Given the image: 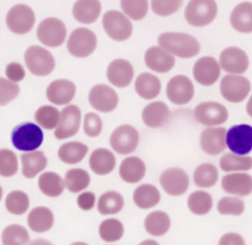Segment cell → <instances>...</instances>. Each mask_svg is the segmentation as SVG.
Instances as JSON below:
<instances>
[{
	"instance_id": "cell-29",
	"label": "cell",
	"mask_w": 252,
	"mask_h": 245,
	"mask_svg": "<svg viewBox=\"0 0 252 245\" xmlns=\"http://www.w3.org/2000/svg\"><path fill=\"white\" fill-rule=\"evenodd\" d=\"M22 174L31 179L35 177L47 165V158L41 151H32L24 153L21 155Z\"/></svg>"
},
{
	"instance_id": "cell-19",
	"label": "cell",
	"mask_w": 252,
	"mask_h": 245,
	"mask_svg": "<svg viewBox=\"0 0 252 245\" xmlns=\"http://www.w3.org/2000/svg\"><path fill=\"white\" fill-rule=\"evenodd\" d=\"M108 82L117 88H126L134 77L132 64L126 59H115L111 61L106 70Z\"/></svg>"
},
{
	"instance_id": "cell-20",
	"label": "cell",
	"mask_w": 252,
	"mask_h": 245,
	"mask_svg": "<svg viewBox=\"0 0 252 245\" xmlns=\"http://www.w3.org/2000/svg\"><path fill=\"white\" fill-rule=\"evenodd\" d=\"M226 131L222 127H209L200 136V146L209 155H217L225 149Z\"/></svg>"
},
{
	"instance_id": "cell-13",
	"label": "cell",
	"mask_w": 252,
	"mask_h": 245,
	"mask_svg": "<svg viewBox=\"0 0 252 245\" xmlns=\"http://www.w3.org/2000/svg\"><path fill=\"white\" fill-rule=\"evenodd\" d=\"M81 110L77 105L70 104L62 109L54 136L58 140L71 138L77 134L81 125Z\"/></svg>"
},
{
	"instance_id": "cell-44",
	"label": "cell",
	"mask_w": 252,
	"mask_h": 245,
	"mask_svg": "<svg viewBox=\"0 0 252 245\" xmlns=\"http://www.w3.org/2000/svg\"><path fill=\"white\" fill-rule=\"evenodd\" d=\"M60 118V112L57 108L51 105H42L34 113V119L38 126L52 130L57 127Z\"/></svg>"
},
{
	"instance_id": "cell-2",
	"label": "cell",
	"mask_w": 252,
	"mask_h": 245,
	"mask_svg": "<svg viewBox=\"0 0 252 245\" xmlns=\"http://www.w3.org/2000/svg\"><path fill=\"white\" fill-rule=\"evenodd\" d=\"M13 146L22 152L35 151L43 142V132L40 127L32 122L17 125L11 134Z\"/></svg>"
},
{
	"instance_id": "cell-32",
	"label": "cell",
	"mask_w": 252,
	"mask_h": 245,
	"mask_svg": "<svg viewBox=\"0 0 252 245\" xmlns=\"http://www.w3.org/2000/svg\"><path fill=\"white\" fill-rule=\"evenodd\" d=\"M144 227L147 233L152 236H163L170 228V217L162 211L152 212L146 216Z\"/></svg>"
},
{
	"instance_id": "cell-53",
	"label": "cell",
	"mask_w": 252,
	"mask_h": 245,
	"mask_svg": "<svg viewBox=\"0 0 252 245\" xmlns=\"http://www.w3.org/2000/svg\"><path fill=\"white\" fill-rule=\"evenodd\" d=\"M218 245H245V240L236 232H227L220 238Z\"/></svg>"
},
{
	"instance_id": "cell-26",
	"label": "cell",
	"mask_w": 252,
	"mask_h": 245,
	"mask_svg": "<svg viewBox=\"0 0 252 245\" xmlns=\"http://www.w3.org/2000/svg\"><path fill=\"white\" fill-rule=\"evenodd\" d=\"M91 169L97 175L109 174L115 167L116 158L107 149L98 148L94 150L89 158Z\"/></svg>"
},
{
	"instance_id": "cell-39",
	"label": "cell",
	"mask_w": 252,
	"mask_h": 245,
	"mask_svg": "<svg viewBox=\"0 0 252 245\" xmlns=\"http://www.w3.org/2000/svg\"><path fill=\"white\" fill-rule=\"evenodd\" d=\"M220 167L225 172L247 171L252 168V157L226 153L220 159Z\"/></svg>"
},
{
	"instance_id": "cell-52",
	"label": "cell",
	"mask_w": 252,
	"mask_h": 245,
	"mask_svg": "<svg viewBox=\"0 0 252 245\" xmlns=\"http://www.w3.org/2000/svg\"><path fill=\"white\" fill-rule=\"evenodd\" d=\"M77 205L83 211H91L95 205V195L90 191L81 193L77 197Z\"/></svg>"
},
{
	"instance_id": "cell-22",
	"label": "cell",
	"mask_w": 252,
	"mask_h": 245,
	"mask_svg": "<svg viewBox=\"0 0 252 245\" xmlns=\"http://www.w3.org/2000/svg\"><path fill=\"white\" fill-rule=\"evenodd\" d=\"M76 86L66 79H58L49 84L46 89L47 99L56 105L69 103L75 96Z\"/></svg>"
},
{
	"instance_id": "cell-24",
	"label": "cell",
	"mask_w": 252,
	"mask_h": 245,
	"mask_svg": "<svg viewBox=\"0 0 252 245\" xmlns=\"http://www.w3.org/2000/svg\"><path fill=\"white\" fill-rule=\"evenodd\" d=\"M170 116L168 106L162 101H154L146 105L142 111V120L150 128H160L166 124Z\"/></svg>"
},
{
	"instance_id": "cell-4",
	"label": "cell",
	"mask_w": 252,
	"mask_h": 245,
	"mask_svg": "<svg viewBox=\"0 0 252 245\" xmlns=\"http://www.w3.org/2000/svg\"><path fill=\"white\" fill-rule=\"evenodd\" d=\"M24 58L27 68L34 76H47L55 68L53 55L47 49L39 45H32L28 47Z\"/></svg>"
},
{
	"instance_id": "cell-43",
	"label": "cell",
	"mask_w": 252,
	"mask_h": 245,
	"mask_svg": "<svg viewBox=\"0 0 252 245\" xmlns=\"http://www.w3.org/2000/svg\"><path fill=\"white\" fill-rule=\"evenodd\" d=\"M5 207L6 210L16 215L24 214L30 207V199L29 196L20 190L11 191L5 199Z\"/></svg>"
},
{
	"instance_id": "cell-35",
	"label": "cell",
	"mask_w": 252,
	"mask_h": 245,
	"mask_svg": "<svg viewBox=\"0 0 252 245\" xmlns=\"http://www.w3.org/2000/svg\"><path fill=\"white\" fill-rule=\"evenodd\" d=\"M88 151V146L81 142H68L60 146L58 157L66 164H76L84 159Z\"/></svg>"
},
{
	"instance_id": "cell-23",
	"label": "cell",
	"mask_w": 252,
	"mask_h": 245,
	"mask_svg": "<svg viewBox=\"0 0 252 245\" xmlns=\"http://www.w3.org/2000/svg\"><path fill=\"white\" fill-rule=\"evenodd\" d=\"M221 188L224 192L238 197L252 193V176L248 173H229L221 178Z\"/></svg>"
},
{
	"instance_id": "cell-11",
	"label": "cell",
	"mask_w": 252,
	"mask_h": 245,
	"mask_svg": "<svg viewBox=\"0 0 252 245\" xmlns=\"http://www.w3.org/2000/svg\"><path fill=\"white\" fill-rule=\"evenodd\" d=\"M109 143L114 152L119 154L133 153L139 144V133L137 129L129 124H123L113 130Z\"/></svg>"
},
{
	"instance_id": "cell-7",
	"label": "cell",
	"mask_w": 252,
	"mask_h": 245,
	"mask_svg": "<svg viewBox=\"0 0 252 245\" xmlns=\"http://www.w3.org/2000/svg\"><path fill=\"white\" fill-rule=\"evenodd\" d=\"M66 26L58 18H46L42 20L36 30L37 39L48 47L60 46L66 38Z\"/></svg>"
},
{
	"instance_id": "cell-8",
	"label": "cell",
	"mask_w": 252,
	"mask_h": 245,
	"mask_svg": "<svg viewBox=\"0 0 252 245\" xmlns=\"http://www.w3.org/2000/svg\"><path fill=\"white\" fill-rule=\"evenodd\" d=\"M35 22L32 9L25 4L13 6L6 15L8 29L16 34H25L31 31Z\"/></svg>"
},
{
	"instance_id": "cell-27",
	"label": "cell",
	"mask_w": 252,
	"mask_h": 245,
	"mask_svg": "<svg viewBox=\"0 0 252 245\" xmlns=\"http://www.w3.org/2000/svg\"><path fill=\"white\" fill-rule=\"evenodd\" d=\"M146 174V165L144 161L137 156H129L123 159L119 166L120 178L130 184L141 181Z\"/></svg>"
},
{
	"instance_id": "cell-58",
	"label": "cell",
	"mask_w": 252,
	"mask_h": 245,
	"mask_svg": "<svg viewBox=\"0 0 252 245\" xmlns=\"http://www.w3.org/2000/svg\"><path fill=\"white\" fill-rule=\"evenodd\" d=\"M2 196H3V190H2V187L0 186V201L2 199Z\"/></svg>"
},
{
	"instance_id": "cell-1",
	"label": "cell",
	"mask_w": 252,
	"mask_h": 245,
	"mask_svg": "<svg viewBox=\"0 0 252 245\" xmlns=\"http://www.w3.org/2000/svg\"><path fill=\"white\" fill-rule=\"evenodd\" d=\"M158 46L172 56L180 58H191L200 52L199 41L191 34L185 32L166 31L158 37Z\"/></svg>"
},
{
	"instance_id": "cell-9",
	"label": "cell",
	"mask_w": 252,
	"mask_h": 245,
	"mask_svg": "<svg viewBox=\"0 0 252 245\" xmlns=\"http://www.w3.org/2000/svg\"><path fill=\"white\" fill-rule=\"evenodd\" d=\"M251 90V84L245 77L239 75H225L220 85L222 97L233 103L243 101Z\"/></svg>"
},
{
	"instance_id": "cell-10",
	"label": "cell",
	"mask_w": 252,
	"mask_h": 245,
	"mask_svg": "<svg viewBox=\"0 0 252 245\" xmlns=\"http://www.w3.org/2000/svg\"><path fill=\"white\" fill-rule=\"evenodd\" d=\"M225 145L232 153L244 155L252 151V126L237 124L225 134Z\"/></svg>"
},
{
	"instance_id": "cell-57",
	"label": "cell",
	"mask_w": 252,
	"mask_h": 245,
	"mask_svg": "<svg viewBox=\"0 0 252 245\" xmlns=\"http://www.w3.org/2000/svg\"><path fill=\"white\" fill-rule=\"evenodd\" d=\"M70 245H89V244L86 243V242H83V241H77V242L71 243Z\"/></svg>"
},
{
	"instance_id": "cell-49",
	"label": "cell",
	"mask_w": 252,
	"mask_h": 245,
	"mask_svg": "<svg viewBox=\"0 0 252 245\" xmlns=\"http://www.w3.org/2000/svg\"><path fill=\"white\" fill-rule=\"evenodd\" d=\"M20 92V88L16 83L0 77V105H6L15 99Z\"/></svg>"
},
{
	"instance_id": "cell-16",
	"label": "cell",
	"mask_w": 252,
	"mask_h": 245,
	"mask_svg": "<svg viewBox=\"0 0 252 245\" xmlns=\"http://www.w3.org/2000/svg\"><path fill=\"white\" fill-rule=\"evenodd\" d=\"M166 95L174 104H186L194 96V85L188 77L176 75L166 85Z\"/></svg>"
},
{
	"instance_id": "cell-48",
	"label": "cell",
	"mask_w": 252,
	"mask_h": 245,
	"mask_svg": "<svg viewBox=\"0 0 252 245\" xmlns=\"http://www.w3.org/2000/svg\"><path fill=\"white\" fill-rule=\"evenodd\" d=\"M180 0H153L151 1V8L153 12L159 17H167L175 13L182 6Z\"/></svg>"
},
{
	"instance_id": "cell-5",
	"label": "cell",
	"mask_w": 252,
	"mask_h": 245,
	"mask_svg": "<svg viewBox=\"0 0 252 245\" xmlns=\"http://www.w3.org/2000/svg\"><path fill=\"white\" fill-rule=\"evenodd\" d=\"M101 22L106 34L115 41H124L132 34V23L119 11L109 10L105 12Z\"/></svg>"
},
{
	"instance_id": "cell-30",
	"label": "cell",
	"mask_w": 252,
	"mask_h": 245,
	"mask_svg": "<svg viewBox=\"0 0 252 245\" xmlns=\"http://www.w3.org/2000/svg\"><path fill=\"white\" fill-rule=\"evenodd\" d=\"M101 11V4L96 0H80L73 6V17L82 24H92L97 20Z\"/></svg>"
},
{
	"instance_id": "cell-42",
	"label": "cell",
	"mask_w": 252,
	"mask_h": 245,
	"mask_svg": "<svg viewBox=\"0 0 252 245\" xmlns=\"http://www.w3.org/2000/svg\"><path fill=\"white\" fill-rule=\"evenodd\" d=\"M2 245H28L30 243V234L21 224L7 225L1 234Z\"/></svg>"
},
{
	"instance_id": "cell-54",
	"label": "cell",
	"mask_w": 252,
	"mask_h": 245,
	"mask_svg": "<svg viewBox=\"0 0 252 245\" xmlns=\"http://www.w3.org/2000/svg\"><path fill=\"white\" fill-rule=\"evenodd\" d=\"M28 245H53L50 241L45 240V239H34L32 242H30Z\"/></svg>"
},
{
	"instance_id": "cell-46",
	"label": "cell",
	"mask_w": 252,
	"mask_h": 245,
	"mask_svg": "<svg viewBox=\"0 0 252 245\" xmlns=\"http://www.w3.org/2000/svg\"><path fill=\"white\" fill-rule=\"evenodd\" d=\"M217 209L222 215H240L245 210V205L239 198L223 197L218 202Z\"/></svg>"
},
{
	"instance_id": "cell-14",
	"label": "cell",
	"mask_w": 252,
	"mask_h": 245,
	"mask_svg": "<svg viewBox=\"0 0 252 245\" xmlns=\"http://www.w3.org/2000/svg\"><path fill=\"white\" fill-rule=\"evenodd\" d=\"M116 92L103 84L94 86L89 92V102L93 108L99 112L107 113L113 111L118 104Z\"/></svg>"
},
{
	"instance_id": "cell-25",
	"label": "cell",
	"mask_w": 252,
	"mask_h": 245,
	"mask_svg": "<svg viewBox=\"0 0 252 245\" xmlns=\"http://www.w3.org/2000/svg\"><path fill=\"white\" fill-rule=\"evenodd\" d=\"M229 22L238 32H252V3L242 2L237 4L230 13Z\"/></svg>"
},
{
	"instance_id": "cell-28",
	"label": "cell",
	"mask_w": 252,
	"mask_h": 245,
	"mask_svg": "<svg viewBox=\"0 0 252 245\" xmlns=\"http://www.w3.org/2000/svg\"><path fill=\"white\" fill-rule=\"evenodd\" d=\"M29 227L36 232L43 233L48 231L54 223V215L50 209L46 207H35L28 214Z\"/></svg>"
},
{
	"instance_id": "cell-55",
	"label": "cell",
	"mask_w": 252,
	"mask_h": 245,
	"mask_svg": "<svg viewBox=\"0 0 252 245\" xmlns=\"http://www.w3.org/2000/svg\"><path fill=\"white\" fill-rule=\"evenodd\" d=\"M246 112H247V114H248L250 117H252V94H251V96L249 97V99H248V101H247V104H246Z\"/></svg>"
},
{
	"instance_id": "cell-36",
	"label": "cell",
	"mask_w": 252,
	"mask_h": 245,
	"mask_svg": "<svg viewBox=\"0 0 252 245\" xmlns=\"http://www.w3.org/2000/svg\"><path fill=\"white\" fill-rule=\"evenodd\" d=\"M123 207L124 198L116 191L104 192L97 201V211L102 215L118 214Z\"/></svg>"
},
{
	"instance_id": "cell-33",
	"label": "cell",
	"mask_w": 252,
	"mask_h": 245,
	"mask_svg": "<svg viewBox=\"0 0 252 245\" xmlns=\"http://www.w3.org/2000/svg\"><path fill=\"white\" fill-rule=\"evenodd\" d=\"M133 201L138 208L148 210L159 203L160 193L158 189L152 184H142L134 190Z\"/></svg>"
},
{
	"instance_id": "cell-37",
	"label": "cell",
	"mask_w": 252,
	"mask_h": 245,
	"mask_svg": "<svg viewBox=\"0 0 252 245\" xmlns=\"http://www.w3.org/2000/svg\"><path fill=\"white\" fill-rule=\"evenodd\" d=\"M187 206L192 214L204 215L211 212L213 208V198L211 194L206 191H194L187 199Z\"/></svg>"
},
{
	"instance_id": "cell-34",
	"label": "cell",
	"mask_w": 252,
	"mask_h": 245,
	"mask_svg": "<svg viewBox=\"0 0 252 245\" xmlns=\"http://www.w3.org/2000/svg\"><path fill=\"white\" fill-rule=\"evenodd\" d=\"M37 185L43 195L51 198L60 196L65 188L62 177L53 171L43 172L38 178Z\"/></svg>"
},
{
	"instance_id": "cell-45",
	"label": "cell",
	"mask_w": 252,
	"mask_h": 245,
	"mask_svg": "<svg viewBox=\"0 0 252 245\" xmlns=\"http://www.w3.org/2000/svg\"><path fill=\"white\" fill-rule=\"evenodd\" d=\"M120 7L126 17L134 21L144 19L148 13L149 2L146 0H123L120 2Z\"/></svg>"
},
{
	"instance_id": "cell-18",
	"label": "cell",
	"mask_w": 252,
	"mask_h": 245,
	"mask_svg": "<svg viewBox=\"0 0 252 245\" xmlns=\"http://www.w3.org/2000/svg\"><path fill=\"white\" fill-rule=\"evenodd\" d=\"M192 73L197 83L208 87L218 81L220 75V67L214 57L204 56L195 62Z\"/></svg>"
},
{
	"instance_id": "cell-51",
	"label": "cell",
	"mask_w": 252,
	"mask_h": 245,
	"mask_svg": "<svg viewBox=\"0 0 252 245\" xmlns=\"http://www.w3.org/2000/svg\"><path fill=\"white\" fill-rule=\"evenodd\" d=\"M5 74L7 77V80H9L12 83H18L24 80L26 76V72L24 67L18 63V62H11L6 66Z\"/></svg>"
},
{
	"instance_id": "cell-12",
	"label": "cell",
	"mask_w": 252,
	"mask_h": 245,
	"mask_svg": "<svg viewBox=\"0 0 252 245\" xmlns=\"http://www.w3.org/2000/svg\"><path fill=\"white\" fill-rule=\"evenodd\" d=\"M195 119L205 126H217L224 123L228 118L226 107L216 101L199 103L194 109Z\"/></svg>"
},
{
	"instance_id": "cell-47",
	"label": "cell",
	"mask_w": 252,
	"mask_h": 245,
	"mask_svg": "<svg viewBox=\"0 0 252 245\" xmlns=\"http://www.w3.org/2000/svg\"><path fill=\"white\" fill-rule=\"evenodd\" d=\"M18 171V159L15 153L8 149L0 150V176L11 177Z\"/></svg>"
},
{
	"instance_id": "cell-50",
	"label": "cell",
	"mask_w": 252,
	"mask_h": 245,
	"mask_svg": "<svg viewBox=\"0 0 252 245\" xmlns=\"http://www.w3.org/2000/svg\"><path fill=\"white\" fill-rule=\"evenodd\" d=\"M84 132L91 138L97 137L102 130V121L100 117L94 113L89 112L84 116Z\"/></svg>"
},
{
	"instance_id": "cell-6",
	"label": "cell",
	"mask_w": 252,
	"mask_h": 245,
	"mask_svg": "<svg viewBox=\"0 0 252 245\" xmlns=\"http://www.w3.org/2000/svg\"><path fill=\"white\" fill-rule=\"evenodd\" d=\"M96 36L87 28H77L71 33L67 41L69 53L78 58L90 56L96 48Z\"/></svg>"
},
{
	"instance_id": "cell-17",
	"label": "cell",
	"mask_w": 252,
	"mask_h": 245,
	"mask_svg": "<svg viewBox=\"0 0 252 245\" xmlns=\"http://www.w3.org/2000/svg\"><path fill=\"white\" fill-rule=\"evenodd\" d=\"M159 183L166 194L170 196H181L189 187V177L183 169L170 167L160 174Z\"/></svg>"
},
{
	"instance_id": "cell-31",
	"label": "cell",
	"mask_w": 252,
	"mask_h": 245,
	"mask_svg": "<svg viewBox=\"0 0 252 245\" xmlns=\"http://www.w3.org/2000/svg\"><path fill=\"white\" fill-rule=\"evenodd\" d=\"M161 85L159 79L148 72L141 73L135 81V91L144 99H153L160 92Z\"/></svg>"
},
{
	"instance_id": "cell-40",
	"label": "cell",
	"mask_w": 252,
	"mask_h": 245,
	"mask_svg": "<svg viewBox=\"0 0 252 245\" xmlns=\"http://www.w3.org/2000/svg\"><path fill=\"white\" fill-rule=\"evenodd\" d=\"M98 235L104 242H117L124 235V226L117 218H106L98 226Z\"/></svg>"
},
{
	"instance_id": "cell-41",
	"label": "cell",
	"mask_w": 252,
	"mask_h": 245,
	"mask_svg": "<svg viewBox=\"0 0 252 245\" xmlns=\"http://www.w3.org/2000/svg\"><path fill=\"white\" fill-rule=\"evenodd\" d=\"M91 182V176L85 169H69L64 178V185L71 193H79L85 190Z\"/></svg>"
},
{
	"instance_id": "cell-56",
	"label": "cell",
	"mask_w": 252,
	"mask_h": 245,
	"mask_svg": "<svg viewBox=\"0 0 252 245\" xmlns=\"http://www.w3.org/2000/svg\"><path fill=\"white\" fill-rule=\"evenodd\" d=\"M138 245H159L158 241L154 240V239H146L143 240L142 242H140Z\"/></svg>"
},
{
	"instance_id": "cell-38",
	"label": "cell",
	"mask_w": 252,
	"mask_h": 245,
	"mask_svg": "<svg viewBox=\"0 0 252 245\" xmlns=\"http://www.w3.org/2000/svg\"><path fill=\"white\" fill-rule=\"evenodd\" d=\"M219 179V171L213 163H201L198 165L193 174V181L197 187L211 188Z\"/></svg>"
},
{
	"instance_id": "cell-15",
	"label": "cell",
	"mask_w": 252,
	"mask_h": 245,
	"mask_svg": "<svg viewBox=\"0 0 252 245\" xmlns=\"http://www.w3.org/2000/svg\"><path fill=\"white\" fill-rule=\"evenodd\" d=\"M220 67L229 75H239L248 69L249 59L244 50L239 47L229 46L220 54Z\"/></svg>"
},
{
	"instance_id": "cell-3",
	"label": "cell",
	"mask_w": 252,
	"mask_h": 245,
	"mask_svg": "<svg viewBox=\"0 0 252 245\" xmlns=\"http://www.w3.org/2000/svg\"><path fill=\"white\" fill-rule=\"evenodd\" d=\"M218 14V5L213 0H192L189 1L184 17L186 22L193 27H205L210 25Z\"/></svg>"
},
{
	"instance_id": "cell-21",
	"label": "cell",
	"mask_w": 252,
	"mask_h": 245,
	"mask_svg": "<svg viewBox=\"0 0 252 245\" xmlns=\"http://www.w3.org/2000/svg\"><path fill=\"white\" fill-rule=\"evenodd\" d=\"M146 66L158 73L169 72L174 64L175 58L159 46H151L148 48L144 55Z\"/></svg>"
}]
</instances>
